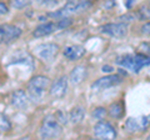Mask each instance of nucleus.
<instances>
[{
    "label": "nucleus",
    "mask_w": 150,
    "mask_h": 140,
    "mask_svg": "<svg viewBox=\"0 0 150 140\" xmlns=\"http://www.w3.org/2000/svg\"><path fill=\"white\" fill-rule=\"evenodd\" d=\"M93 6L90 0H68L67 4L59 10L50 13L49 16L54 19H63V18H70L73 15H78L84 11L89 10Z\"/></svg>",
    "instance_id": "1"
},
{
    "label": "nucleus",
    "mask_w": 150,
    "mask_h": 140,
    "mask_svg": "<svg viewBox=\"0 0 150 140\" xmlns=\"http://www.w3.org/2000/svg\"><path fill=\"white\" fill-rule=\"evenodd\" d=\"M115 63L131 73L138 74L143 68L150 65V57L145 54H126L119 57Z\"/></svg>",
    "instance_id": "2"
},
{
    "label": "nucleus",
    "mask_w": 150,
    "mask_h": 140,
    "mask_svg": "<svg viewBox=\"0 0 150 140\" xmlns=\"http://www.w3.org/2000/svg\"><path fill=\"white\" fill-rule=\"evenodd\" d=\"M50 86V79L45 75H35L33 76L26 85V91L30 99L39 101L44 98L46 90Z\"/></svg>",
    "instance_id": "3"
},
{
    "label": "nucleus",
    "mask_w": 150,
    "mask_h": 140,
    "mask_svg": "<svg viewBox=\"0 0 150 140\" xmlns=\"http://www.w3.org/2000/svg\"><path fill=\"white\" fill-rule=\"evenodd\" d=\"M63 134V125L59 123L55 115H46L41 121L39 135L41 139H55Z\"/></svg>",
    "instance_id": "4"
},
{
    "label": "nucleus",
    "mask_w": 150,
    "mask_h": 140,
    "mask_svg": "<svg viewBox=\"0 0 150 140\" xmlns=\"http://www.w3.org/2000/svg\"><path fill=\"white\" fill-rule=\"evenodd\" d=\"M59 45L55 43H43L35 46L34 53L40 60H43L45 63H50L56 58V55L59 54Z\"/></svg>",
    "instance_id": "5"
},
{
    "label": "nucleus",
    "mask_w": 150,
    "mask_h": 140,
    "mask_svg": "<svg viewBox=\"0 0 150 140\" xmlns=\"http://www.w3.org/2000/svg\"><path fill=\"white\" fill-rule=\"evenodd\" d=\"M101 33L110 38L121 39L128 35V24L124 21L120 23H108L101 26Z\"/></svg>",
    "instance_id": "6"
},
{
    "label": "nucleus",
    "mask_w": 150,
    "mask_h": 140,
    "mask_svg": "<svg viewBox=\"0 0 150 140\" xmlns=\"http://www.w3.org/2000/svg\"><path fill=\"white\" fill-rule=\"evenodd\" d=\"M123 83V78L116 74H110V75H105L103 78H99L98 80H95L91 84V90L94 91H103L106 90L109 88L116 86L119 84Z\"/></svg>",
    "instance_id": "7"
},
{
    "label": "nucleus",
    "mask_w": 150,
    "mask_h": 140,
    "mask_svg": "<svg viewBox=\"0 0 150 140\" xmlns=\"http://www.w3.org/2000/svg\"><path fill=\"white\" fill-rule=\"evenodd\" d=\"M94 136L96 139H106V140H112L116 138V130L110 123L104 120H100L98 124L94 125L93 129Z\"/></svg>",
    "instance_id": "8"
},
{
    "label": "nucleus",
    "mask_w": 150,
    "mask_h": 140,
    "mask_svg": "<svg viewBox=\"0 0 150 140\" xmlns=\"http://www.w3.org/2000/svg\"><path fill=\"white\" fill-rule=\"evenodd\" d=\"M68 85H69V79L67 76H60L59 79L51 84L49 86V94L54 99H62L67 95L68 93Z\"/></svg>",
    "instance_id": "9"
},
{
    "label": "nucleus",
    "mask_w": 150,
    "mask_h": 140,
    "mask_svg": "<svg viewBox=\"0 0 150 140\" xmlns=\"http://www.w3.org/2000/svg\"><path fill=\"white\" fill-rule=\"evenodd\" d=\"M21 33L23 31L20 28H18L15 25H11V24L0 25V39L5 44H9V43H11V41L19 39Z\"/></svg>",
    "instance_id": "10"
},
{
    "label": "nucleus",
    "mask_w": 150,
    "mask_h": 140,
    "mask_svg": "<svg viewBox=\"0 0 150 140\" xmlns=\"http://www.w3.org/2000/svg\"><path fill=\"white\" fill-rule=\"evenodd\" d=\"M150 125V116H142V118H129L125 121V129L129 133L135 134L143 132Z\"/></svg>",
    "instance_id": "11"
},
{
    "label": "nucleus",
    "mask_w": 150,
    "mask_h": 140,
    "mask_svg": "<svg viewBox=\"0 0 150 140\" xmlns=\"http://www.w3.org/2000/svg\"><path fill=\"white\" fill-rule=\"evenodd\" d=\"M29 100L30 98L28 95V93L23 89H19V90H15L11 94V98H10V101H11V105L15 106L16 109L19 110H24L28 108L29 105Z\"/></svg>",
    "instance_id": "12"
},
{
    "label": "nucleus",
    "mask_w": 150,
    "mask_h": 140,
    "mask_svg": "<svg viewBox=\"0 0 150 140\" xmlns=\"http://www.w3.org/2000/svg\"><path fill=\"white\" fill-rule=\"evenodd\" d=\"M56 30L59 29L58 21H49V23H44L39 26L35 28V30L33 31V36L34 38H44V36H48L50 34H53Z\"/></svg>",
    "instance_id": "13"
},
{
    "label": "nucleus",
    "mask_w": 150,
    "mask_h": 140,
    "mask_svg": "<svg viewBox=\"0 0 150 140\" xmlns=\"http://www.w3.org/2000/svg\"><path fill=\"white\" fill-rule=\"evenodd\" d=\"M85 55V48L81 45H68L64 49V57L70 62L81 59Z\"/></svg>",
    "instance_id": "14"
},
{
    "label": "nucleus",
    "mask_w": 150,
    "mask_h": 140,
    "mask_svg": "<svg viewBox=\"0 0 150 140\" xmlns=\"http://www.w3.org/2000/svg\"><path fill=\"white\" fill-rule=\"evenodd\" d=\"M86 76H88L86 68L84 66V65H78V66H75L71 71H70V75L68 79L73 85H79V84H81L85 80Z\"/></svg>",
    "instance_id": "15"
},
{
    "label": "nucleus",
    "mask_w": 150,
    "mask_h": 140,
    "mask_svg": "<svg viewBox=\"0 0 150 140\" xmlns=\"http://www.w3.org/2000/svg\"><path fill=\"white\" fill-rule=\"evenodd\" d=\"M10 64H24L26 66H29L31 70L34 68V59H33L31 55L29 53H26V51H18V53L14 54Z\"/></svg>",
    "instance_id": "16"
},
{
    "label": "nucleus",
    "mask_w": 150,
    "mask_h": 140,
    "mask_svg": "<svg viewBox=\"0 0 150 140\" xmlns=\"http://www.w3.org/2000/svg\"><path fill=\"white\" fill-rule=\"evenodd\" d=\"M84 118H85V110H84V108H81V106H76V108H74L69 113V116H68L70 123H73L75 125L80 124L81 121L84 120Z\"/></svg>",
    "instance_id": "17"
},
{
    "label": "nucleus",
    "mask_w": 150,
    "mask_h": 140,
    "mask_svg": "<svg viewBox=\"0 0 150 140\" xmlns=\"http://www.w3.org/2000/svg\"><path fill=\"white\" fill-rule=\"evenodd\" d=\"M108 114H109L111 118L114 119H120L124 114V106L121 103L116 101V103H112V104L108 108Z\"/></svg>",
    "instance_id": "18"
},
{
    "label": "nucleus",
    "mask_w": 150,
    "mask_h": 140,
    "mask_svg": "<svg viewBox=\"0 0 150 140\" xmlns=\"http://www.w3.org/2000/svg\"><path fill=\"white\" fill-rule=\"evenodd\" d=\"M108 115V110L105 108H103V106H99V108H95L93 111H91V116L93 119L95 120H104L105 116Z\"/></svg>",
    "instance_id": "19"
},
{
    "label": "nucleus",
    "mask_w": 150,
    "mask_h": 140,
    "mask_svg": "<svg viewBox=\"0 0 150 140\" xmlns=\"http://www.w3.org/2000/svg\"><path fill=\"white\" fill-rule=\"evenodd\" d=\"M10 129H11V123H10V120L8 119L6 115L0 114V132H1V133H5V132H9Z\"/></svg>",
    "instance_id": "20"
},
{
    "label": "nucleus",
    "mask_w": 150,
    "mask_h": 140,
    "mask_svg": "<svg viewBox=\"0 0 150 140\" xmlns=\"http://www.w3.org/2000/svg\"><path fill=\"white\" fill-rule=\"evenodd\" d=\"M137 15H138V18H139V20L150 19V8L142 6V8L139 9V11L137 13Z\"/></svg>",
    "instance_id": "21"
},
{
    "label": "nucleus",
    "mask_w": 150,
    "mask_h": 140,
    "mask_svg": "<svg viewBox=\"0 0 150 140\" xmlns=\"http://www.w3.org/2000/svg\"><path fill=\"white\" fill-rule=\"evenodd\" d=\"M33 0H13V6L15 9H24L29 6Z\"/></svg>",
    "instance_id": "22"
},
{
    "label": "nucleus",
    "mask_w": 150,
    "mask_h": 140,
    "mask_svg": "<svg viewBox=\"0 0 150 140\" xmlns=\"http://www.w3.org/2000/svg\"><path fill=\"white\" fill-rule=\"evenodd\" d=\"M54 115H55V118L58 119V121H59V123L62 124V125L68 123V116H67V114H64L63 111H58V113L54 114Z\"/></svg>",
    "instance_id": "23"
},
{
    "label": "nucleus",
    "mask_w": 150,
    "mask_h": 140,
    "mask_svg": "<svg viewBox=\"0 0 150 140\" xmlns=\"http://www.w3.org/2000/svg\"><path fill=\"white\" fill-rule=\"evenodd\" d=\"M38 3L40 4V5L43 6H48V8H51V6H55L56 4H58L59 1L58 0H36Z\"/></svg>",
    "instance_id": "24"
},
{
    "label": "nucleus",
    "mask_w": 150,
    "mask_h": 140,
    "mask_svg": "<svg viewBox=\"0 0 150 140\" xmlns=\"http://www.w3.org/2000/svg\"><path fill=\"white\" fill-rule=\"evenodd\" d=\"M138 18V15L137 14H126V15H124V16H120V20L121 21H126V23H129V21H133V20H135Z\"/></svg>",
    "instance_id": "25"
},
{
    "label": "nucleus",
    "mask_w": 150,
    "mask_h": 140,
    "mask_svg": "<svg viewBox=\"0 0 150 140\" xmlns=\"http://www.w3.org/2000/svg\"><path fill=\"white\" fill-rule=\"evenodd\" d=\"M142 33L144 35H146V36H150V21L148 23H145V24L142 26Z\"/></svg>",
    "instance_id": "26"
},
{
    "label": "nucleus",
    "mask_w": 150,
    "mask_h": 140,
    "mask_svg": "<svg viewBox=\"0 0 150 140\" xmlns=\"http://www.w3.org/2000/svg\"><path fill=\"white\" fill-rule=\"evenodd\" d=\"M140 49H142L145 54H150V41H146V43H143L140 45Z\"/></svg>",
    "instance_id": "27"
},
{
    "label": "nucleus",
    "mask_w": 150,
    "mask_h": 140,
    "mask_svg": "<svg viewBox=\"0 0 150 140\" xmlns=\"http://www.w3.org/2000/svg\"><path fill=\"white\" fill-rule=\"evenodd\" d=\"M8 13H9V9L6 6V4L0 1V15H5V14H8Z\"/></svg>",
    "instance_id": "28"
},
{
    "label": "nucleus",
    "mask_w": 150,
    "mask_h": 140,
    "mask_svg": "<svg viewBox=\"0 0 150 140\" xmlns=\"http://www.w3.org/2000/svg\"><path fill=\"white\" fill-rule=\"evenodd\" d=\"M101 70H103V71H104V73H105V71H111L112 68H111V66H109V65H104Z\"/></svg>",
    "instance_id": "29"
},
{
    "label": "nucleus",
    "mask_w": 150,
    "mask_h": 140,
    "mask_svg": "<svg viewBox=\"0 0 150 140\" xmlns=\"http://www.w3.org/2000/svg\"><path fill=\"white\" fill-rule=\"evenodd\" d=\"M148 139H149V140H150V135H149V136H148Z\"/></svg>",
    "instance_id": "30"
},
{
    "label": "nucleus",
    "mask_w": 150,
    "mask_h": 140,
    "mask_svg": "<svg viewBox=\"0 0 150 140\" xmlns=\"http://www.w3.org/2000/svg\"><path fill=\"white\" fill-rule=\"evenodd\" d=\"M58 1H59V0H58Z\"/></svg>",
    "instance_id": "31"
}]
</instances>
